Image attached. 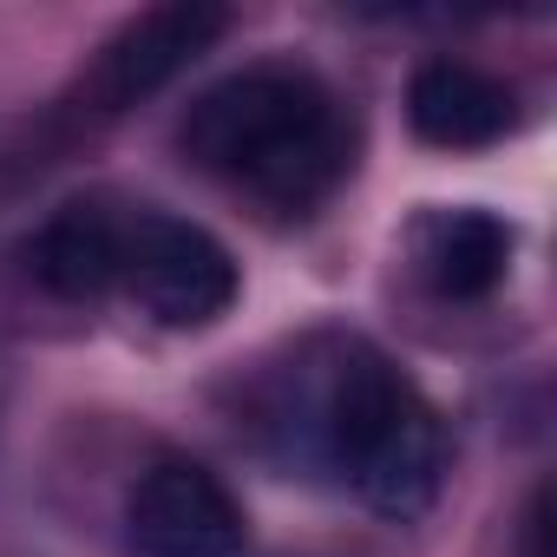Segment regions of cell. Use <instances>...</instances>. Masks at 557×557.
I'll use <instances>...</instances> for the list:
<instances>
[{"instance_id": "obj_1", "label": "cell", "mask_w": 557, "mask_h": 557, "mask_svg": "<svg viewBox=\"0 0 557 557\" xmlns=\"http://www.w3.org/2000/svg\"><path fill=\"white\" fill-rule=\"evenodd\" d=\"M289 459L342 472L381 518H420L446 485V426L426 394L368 342H315L269 387Z\"/></svg>"}, {"instance_id": "obj_2", "label": "cell", "mask_w": 557, "mask_h": 557, "mask_svg": "<svg viewBox=\"0 0 557 557\" xmlns=\"http://www.w3.org/2000/svg\"><path fill=\"white\" fill-rule=\"evenodd\" d=\"M184 151L269 203L275 216H309L355 171V119L329 79L302 66H249L210 86L184 112Z\"/></svg>"}, {"instance_id": "obj_3", "label": "cell", "mask_w": 557, "mask_h": 557, "mask_svg": "<svg viewBox=\"0 0 557 557\" xmlns=\"http://www.w3.org/2000/svg\"><path fill=\"white\" fill-rule=\"evenodd\" d=\"M223 34H230V8H216V0H164V8H145L92 53V66L73 86V106L92 119H119V112L145 106L151 92H164L177 73H190Z\"/></svg>"}, {"instance_id": "obj_4", "label": "cell", "mask_w": 557, "mask_h": 557, "mask_svg": "<svg viewBox=\"0 0 557 557\" xmlns=\"http://www.w3.org/2000/svg\"><path fill=\"white\" fill-rule=\"evenodd\" d=\"M119 283L138 296V309L164 329H210L236 302V256L184 223V216H138L125 230V275Z\"/></svg>"}, {"instance_id": "obj_5", "label": "cell", "mask_w": 557, "mask_h": 557, "mask_svg": "<svg viewBox=\"0 0 557 557\" xmlns=\"http://www.w3.org/2000/svg\"><path fill=\"white\" fill-rule=\"evenodd\" d=\"M125 544L132 557H243V511L216 472L164 459L132 485Z\"/></svg>"}, {"instance_id": "obj_6", "label": "cell", "mask_w": 557, "mask_h": 557, "mask_svg": "<svg viewBox=\"0 0 557 557\" xmlns=\"http://www.w3.org/2000/svg\"><path fill=\"white\" fill-rule=\"evenodd\" d=\"M407 125L440 151H485L518 132V92L472 60H426L407 86Z\"/></svg>"}, {"instance_id": "obj_7", "label": "cell", "mask_w": 557, "mask_h": 557, "mask_svg": "<svg viewBox=\"0 0 557 557\" xmlns=\"http://www.w3.org/2000/svg\"><path fill=\"white\" fill-rule=\"evenodd\" d=\"M125 230L99 197L60 203L40 236L27 243V269L40 275V289H53L60 302H92L125 275Z\"/></svg>"}, {"instance_id": "obj_8", "label": "cell", "mask_w": 557, "mask_h": 557, "mask_svg": "<svg viewBox=\"0 0 557 557\" xmlns=\"http://www.w3.org/2000/svg\"><path fill=\"white\" fill-rule=\"evenodd\" d=\"M420 269L440 296L479 302L511 269V223H498L492 210H440L420 223Z\"/></svg>"}, {"instance_id": "obj_9", "label": "cell", "mask_w": 557, "mask_h": 557, "mask_svg": "<svg viewBox=\"0 0 557 557\" xmlns=\"http://www.w3.org/2000/svg\"><path fill=\"white\" fill-rule=\"evenodd\" d=\"M544 537H550V498L537 492V498H531V518H524V544H531V557H544Z\"/></svg>"}]
</instances>
